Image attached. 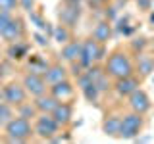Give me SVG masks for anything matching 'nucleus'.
I'll return each instance as SVG.
<instances>
[{
  "mask_svg": "<svg viewBox=\"0 0 154 144\" xmlns=\"http://www.w3.org/2000/svg\"><path fill=\"white\" fill-rule=\"evenodd\" d=\"M48 92L54 94L60 102H71V100L75 98L77 85L71 79H64V81H60V83H54V85L48 86Z\"/></svg>",
  "mask_w": 154,
  "mask_h": 144,
  "instance_id": "12",
  "label": "nucleus"
},
{
  "mask_svg": "<svg viewBox=\"0 0 154 144\" xmlns=\"http://www.w3.org/2000/svg\"><path fill=\"white\" fill-rule=\"evenodd\" d=\"M135 73H137L141 79H146L154 73V54L148 50L139 52L135 54Z\"/></svg>",
  "mask_w": 154,
  "mask_h": 144,
  "instance_id": "13",
  "label": "nucleus"
},
{
  "mask_svg": "<svg viewBox=\"0 0 154 144\" xmlns=\"http://www.w3.org/2000/svg\"><path fill=\"white\" fill-rule=\"evenodd\" d=\"M102 133L110 138H119V127H122V113H116V112H108L102 117Z\"/></svg>",
  "mask_w": 154,
  "mask_h": 144,
  "instance_id": "17",
  "label": "nucleus"
},
{
  "mask_svg": "<svg viewBox=\"0 0 154 144\" xmlns=\"http://www.w3.org/2000/svg\"><path fill=\"white\" fill-rule=\"evenodd\" d=\"M52 40H56L58 44H66L67 40H71L73 38V29H69V27H66V25H62V23H58V25H54V31H52Z\"/></svg>",
  "mask_w": 154,
  "mask_h": 144,
  "instance_id": "23",
  "label": "nucleus"
},
{
  "mask_svg": "<svg viewBox=\"0 0 154 144\" xmlns=\"http://www.w3.org/2000/svg\"><path fill=\"white\" fill-rule=\"evenodd\" d=\"M129 52L135 56V54H139V52H144V50H148L150 48V38H146V37H133L131 40H129Z\"/></svg>",
  "mask_w": 154,
  "mask_h": 144,
  "instance_id": "25",
  "label": "nucleus"
},
{
  "mask_svg": "<svg viewBox=\"0 0 154 144\" xmlns=\"http://www.w3.org/2000/svg\"><path fill=\"white\" fill-rule=\"evenodd\" d=\"M21 85L25 86L29 98H35V96H41L48 90V85L45 81V75L42 73H35V71H25L21 77Z\"/></svg>",
  "mask_w": 154,
  "mask_h": 144,
  "instance_id": "9",
  "label": "nucleus"
},
{
  "mask_svg": "<svg viewBox=\"0 0 154 144\" xmlns=\"http://www.w3.org/2000/svg\"><path fill=\"white\" fill-rule=\"evenodd\" d=\"M81 16H83V6H81L79 2H64V0H62L60 8H58V21H60L62 25H66L69 29H75Z\"/></svg>",
  "mask_w": 154,
  "mask_h": 144,
  "instance_id": "6",
  "label": "nucleus"
},
{
  "mask_svg": "<svg viewBox=\"0 0 154 144\" xmlns=\"http://www.w3.org/2000/svg\"><path fill=\"white\" fill-rule=\"evenodd\" d=\"M108 56V50H106V44L94 40L93 37H87L81 40V56H79V64L83 69L94 65V64H102Z\"/></svg>",
  "mask_w": 154,
  "mask_h": 144,
  "instance_id": "3",
  "label": "nucleus"
},
{
  "mask_svg": "<svg viewBox=\"0 0 154 144\" xmlns=\"http://www.w3.org/2000/svg\"><path fill=\"white\" fill-rule=\"evenodd\" d=\"M135 6H137L141 12H150V10H154V0H133Z\"/></svg>",
  "mask_w": 154,
  "mask_h": 144,
  "instance_id": "28",
  "label": "nucleus"
},
{
  "mask_svg": "<svg viewBox=\"0 0 154 144\" xmlns=\"http://www.w3.org/2000/svg\"><path fill=\"white\" fill-rule=\"evenodd\" d=\"M146 127V115L137 113L127 110L125 113H122V127H119V138L123 140H135L141 136V133Z\"/></svg>",
  "mask_w": 154,
  "mask_h": 144,
  "instance_id": "4",
  "label": "nucleus"
},
{
  "mask_svg": "<svg viewBox=\"0 0 154 144\" xmlns=\"http://www.w3.org/2000/svg\"><path fill=\"white\" fill-rule=\"evenodd\" d=\"M6 54L10 60H16V62H21V60H27L29 56V44L23 40H17V42H10L8 44V50Z\"/></svg>",
  "mask_w": 154,
  "mask_h": 144,
  "instance_id": "20",
  "label": "nucleus"
},
{
  "mask_svg": "<svg viewBox=\"0 0 154 144\" xmlns=\"http://www.w3.org/2000/svg\"><path fill=\"white\" fill-rule=\"evenodd\" d=\"M102 65L112 79H122V77L135 73V58L129 52V48H123V46L110 50L106 60L102 62Z\"/></svg>",
  "mask_w": 154,
  "mask_h": 144,
  "instance_id": "1",
  "label": "nucleus"
},
{
  "mask_svg": "<svg viewBox=\"0 0 154 144\" xmlns=\"http://www.w3.org/2000/svg\"><path fill=\"white\" fill-rule=\"evenodd\" d=\"M2 138L14 144H23L35 138L33 133V121L21 117V115H14L10 121L2 127Z\"/></svg>",
  "mask_w": 154,
  "mask_h": 144,
  "instance_id": "2",
  "label": "nucleus"
},
{
  "mask_svg": "<svg viewBox=\"0 0 154 144\" xmlns=\"http://www.w3.org/2000/svg\"><path fill=\"white\" fill-rule=\"evenodd\" d=\"M52 117L58 121V125L62 129H67L73 123V117H75L73 102H58V106L52 110Z\"/></svg>",
  "mask_w": 154,
  "mask_h": 144,
  "instance_id": "14",
  "label": "nucleus"
},
{
  "mask_svg": "<svg viewBox=\"0 0 154 144\" xmlns=\"http://www.w3.org/2000/svg\"><path fill=\"white\" fill-rule=\"evenodd\" d=\"M125 104H127V110L137 112V113H143V115L152 112V98H150V94H148L143 86L129 94L127 98H125Z\"/></svg>",
  "mask_w": 154,
  "mask_h": 144,
  "instance_id": "7",
  "label": "nucleus"
},
{
  "mask_svg": "<svg viewBox=\"0 0 154 144\" xmlns=\"http://www.w3.org/2000/svg\"><path fill=\"white\" fill-rule=\"evenodd\" d=\"M79 90H81V94H83V98H85L91 106H100V98H102L104 94L100 92V88H98L94 83L87 85V86H83V88H79Z\"/></svg>",
  "mask_w": 154,
  "mask_h": 144,
  "instance_id": "21",
  "label": "nucleus"
},
{
  "mask_svg": "<svg viewBox=\"0 0 154 144\" xmlns=\"http://www.w3.org/2000/svg\"><path fill=\"white\" fill-rule=\"evenodd\" d=\"M31 100L35 102L38 113H52V110H54L56 106H58V102H60V100H58L54 94H50L48 90H46L45 94L35 96V98H31Z\"/></svg>",
  "mask_w": 154,
  "mask_h": 144,
  "instance_id": "19",
  "label": "nucleus"
},
{
  "mask_svg": "<svg viewBox=\"0 0 154 144\" xmlns=\"http://www.w3.org/2000/svg\"><path fill=\"white\" fill-rule=\"evenodd\" d=\"M143 86V79L139 77L137 73L133 75H127V77H122V79H114V85H112V92L118 96V98H127L131 92H135L137 88Z\"/></svg>",
  "mask_w": 154,
  "mask_h": 144,
  "instance_id": "10",
  "label": "nucleus"
},
{
  "mask_svg": "<svg viewBox=\"0 0 154 144\" xmlns=\"http://www.w3.org/2000/svg\"><path fill=\"white\" fill-rule=\"evenodd\" d=\"M14 115H16V108L4 102L2 106H0V127H4V125L14 117Z\"/></svg>",
  "mask_w": 154,
  "mask_h": 144,
  "instance_id": "26",
  "label": "nucleus"
},
{
  "mask_svg": "<svg viewBox=\"0 0 154 144\" xmlns=\"http://www.w3.org/2000/svg\"><path fill=\"white\" fill-rule=\"evenodd\" d=\"M33 38H35L37 44H41V46H48V42H50V37H48L46 33H42V31H35L33 33Z\"/></svg>",
  "mask_w": 154,
  "mask_h": 144,
  "instance_id": "29",
  "label": "nucleus"
},
{
  "mask_svg": "<svg viewBox=\"0 0 154 144\" xmlns=\"http://www.w3.org/2000/svg\"><path fill=\"white\" fill-rule=\"evenodd\" d=\"M81 56V40L79 38H71V40H67L66 44L60 46V52H58V60L64 62V64H73V62L79 60Z\"/></svg>",
  "mask_w": 154,
  "mask_h": 144,
  "instance_id": "16",
  "label": "nucleus"
},
{
  "mask_svg": "<svg viewBox=\"0 0 154 144\" xmlns=\"http://www.w3.org/2000/svg\"><path fill=\"white\" fill-rule=\"evenodd\" d=\"M16 115H21V117H25V119H29V121H33V119L38 115V110H37L35 102L27 98L25 102H21V104L16 108Z\"/></svg>",
  "mask_w": 154,
  "mask_h": 144,
  "instance_id": "24",
  "label": "nucleus"
},
{
  "mask_svg": "<svg viewBox=\"0 0 154 144\" xmlns=\"http://www.w3.org/2000/svg\"><path fill=\"white\" fill-rule=\"evenodd\" d=\"M152 83H154V73H152Z\"/></svg>",
  "mask_w": 154,
  "mask_h": 144,
  "instance_id": "36",
  "label": "nucleus"
},
{
  "mask_svg": "<svg viewBox=\"0 0 154 144\" xmlns=\"http://www.w3.org/2000/svg\"><path fill=\"white\" fill-rule=\"evenodd\" d=\"M60 131H62V127L52 117V113H38L33 119V133H35V138H38V140L50 142Z\"/></svg>",
  "mask_w": 154,
  "mask_h": 144,
  "instance_id": "5",
  "label": "nucleus"
},
{
  "mask_svg": "<svg viewBox=\"0 0 154 144\" xmlns=\"http://www.w3.org/2000/svg\"><path fill=\"white\" fill-rule=\"evenodd\" d=\"M148 21H150V25L154 27V10H150V12H148Z\"/></svg>",
  "mask_w": 154,
  "mask_h": 144,
  "instance_id": "33",
  "label": "nucleus"
},
{
  "mask_svg": "<svg viewBox=\"0 0 154 144\" xmlns=\"http://www.w3.org/2000/svg\"><path fill=\"white\" fill-rule=\"evenodd\" d=\"M14 17V14H8V12H0V31L10 23V19Z\"/></svg>",
  "mask_w": 154,
  "mask_h": 144,
  "instance_id": "32",
  "label": "nucleus"
},
{
  "mask_svg": "<svg viewBox=\"0 0 154 144\" xmlns=\"http://www.w3.org/2000/svg\"><path fill=\"white\" fill-rule=\"evenodd\" d=\"M91 37L94 38V40H98V42H102V44H108L110 40H112V37H114V25H112V21H108V19H98V21L94 23V27H93V31H91Z\"/></svg>",
  "mask_w": 154,
  "mask_h": 144,
  "instance_id": "18",
  "label": "nucleus"
},
{
  "mask_svg": "<svg viewBox=\"0 0 154 144\" xmlns=\"http://www.w3.org/2000/svg\"><path fill=\"white\" fill-rule=\"evenodd\" d=\"M25 33H27L25 19L14 14V17L10 19V23L2 29V31H0V38H2L6 44H10V42L23 40V38H25Z\"/></svg>",
  "mask_w": 154,
  "mask_h": 144,
  "instance_id": "8",
  "label": "nucleus"
},
{
  "mask_svg": "<svg viewBox=\"0 0 154 144\" xmlns=\"http://www.w3.org/2000/svg\"><path fill=\"white\" fill-rule=\"evenodd\" d=\"M37 6V0H19V10H23L25 14L33 12Z\"/></svg>",
  "mask_w": 154,
  "mask_h": 144,
  "instance_id": "30",
  "label": "nucleus"
},
{
  "mask_svg": "<svg viewBox=\"0 0 154 144\" xmlns=\"http://www.w3.org/2000/svg\"><path fill=\"white\" fill-rule=\"evenodd\" d=\"M19 10V0H0V12L16 14Z\"/></svg>",
  "mask_w": 154,
  "mask_h": 144,
  "instance_id": "27",
  "label": "nucleus"
},
{
  "mask_svg": "<svg viewBox=\"0 0 154 144\" xmlns=\"http://www.w3.org/2000/svg\"><path fill=\"white\" fill-rule=\"evenodd\" d=\"M87 2H89V6L93 10H102L106 4H110L112 0H87Z\"/></svg>",
  "mask_w": 154,
  "mask_h": 144,
  "instance_id": "31",
  "label": "nucleus"
},
{
  "mask_svg": "<svg viewBox=\"0 0 154 144\" xmlns=\"http://www.w3.org/2000/svg\"><path fill=\"white\" fill-rule=\"evenodd\" d=\"M64 2H79V4H83V0H64Z\"/></svg>",
  "mask_w": 154,
  "mask_h": 144,
  "instance_id": "34",
  "label": "nucleus"
},
{
  "mask_svg": "<svg viewBox=\"0 0 154 144\" xmlns=\"http://www.w3.org/2000/svg\"><path fill=\"white\" fill-rule=\"evenodd\" d=\"M0 138H2V127H0Z\"/></svg>",
  "mask_w": 154,
  "mask_h": 144,
  "instance_id": "35",
  "label": "nucleus"
},
{
  "mask_svg": "<svg viewBox=\"0 0 154 144\" xmlns=\"http://www.w3.org/2000/svg\"><path fill=\"white\" fill-rule=\"evenodd\" d=\"M2 98L6 104L17 108L21 102H25L29 98V94H27L25 86L21 85V81H10V83H6L2 86Z\"/></svg>",
  "mask_w": 154,
  "mask_h": 144,
  "instance_id": "11",
  "label": "nucleus"
},
{
  "mask_svg": "<svg viewBox=\"0 0 154 144\" xmlns=\"http://www.w3.org/2000/svg\"><path fill=\"white\" fill-rule=\"evenodd\" d=\"M64 79H69V67H67V64H64V62H50V65H48V69L45 71V81L46 85H54V83H60V81Z\"/></svg>",
  "mask_w": 154,
  "mask_h": 144,
  "instance_id": "15",
  "label": "nucleus"
},
{
  "mask_svg": "<svg viewBox=\"0 0 154 144\" xmlns=\"http://www.w3.org/2000/svg\"><path fill=\"white\" fill-rule=\"evenodd\" d=\"M48 65H50V62L46 60V58L42 56H27V71H35V73H42L45 75V71L48 69Z\"/></svg>",
  "mask_w": 154,
  "mask_h": 144,
  "instance_id": "22",
  "label": "nucleus"
}]
</instances>
